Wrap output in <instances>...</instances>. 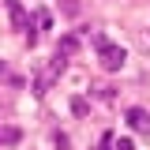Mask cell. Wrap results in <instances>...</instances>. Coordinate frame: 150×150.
Segmentation results:
<instances>
[{
	"instance_id": "30bf717a",
	"label": "cell",
	"mask_w": 150,
	"mask_h": 150,
	"mask_svg": "<svg viewBox=\"0 0 150 150\" xmlns=\"http://www.w3.org/2000/svg\"><path fill=\"white\" fill-rule=\"evenodd\" d=\"M0 139H4V143H15L19 131H15V128H4V131H0Z\"/></svg>"
},
{
	"instance_id": "7a4b0ae2",
	"label": "cell",
	"mask_w": 150,
	"mask_h": 150,
	"mask_svg": "<svg viewBox=\"0 0 150 150\" xmlns=\"http://www.w3.org/2000/svg\"><path fill=\"white\" fill-rule=\"evenodd\" d=\"M98 60H101V68H105V71H120V68H124V60H128V53H124L120 45L105 41V45L98 49Z\"/></svg>"
},
{
	"instance_id": "6da1fadb",
	"label": "cell",
	"mask_w": 150,
	"mask_h": 150,
	"mask_svg": "<svg viewBox=\"0 0 150 150\" xmlns=\"http://www.w3.org/2000/svg\"><path fill=\"white\" fill-rule=\"evenodd\" d=\"M64 68H68V56H60V53H56L53 60H49V64L38 71V79H34V94H49V86H53L56 79L64 75Z\"/></svg>"
},
{
	"instance_id": "7c38bea8",
	"label": "cell",
	"mask_w": 150,
	"mask_h": 150,
	"mask_svg": "<svg viewBox=\"0 0 150 150\" xmlns=\"http://www.w3.org/2000/svg\"><path fill=\"white\" fill-rule=\"evenodd\" d=\"M56 150H68V135H56Z\"/></svg>"
},
{
	"instance_id": "9c48e42d",
	"label": "cell",
	"mask_w": 150,
	"mask_h": 150,
	"mask_svg": "<svg viewBox=\"0 0 150 150\" xmlns=\"http://www.w3.org/2000/svg\"><path fill=\"white\" fill-rule=\"evenodd\" d=\"M112 150H135L131 139H112Z\"/></svg>"
},
{
	"instance_id": "8fae6325",
	"label": "cell",
	"mask_w": 150,
	"mask_h": 150,
	"mask_svg": "<svg viewBox=\"0 0 150 150\" xmlns=\"http://www.w3.org/2000/svg\"><path fill=\"white\" fill-rule=\"evenodd\" d=\"M49 23H53V19H49V11H38V26H41V30H49Z\"/></svg>"
},
{
	"instance_id": "52a82bcc",
	"label": "cell",
	"mask_w": 150,
	"mask_h": 150,
	"mask_svg": "<svg viewBox=\"0 0 150 150\" xmlns=\"http://www.w3.org/2000/svg\"><path fill=\"white\" fill-rule=\"evenodd\" d=\"M60 11H64V15H79V0H60Z\"/></svg>"
},
{
	"instance_id": "ba28073f",
	"label": "cell",
	"mask_w": 150,
	"mask_h": 150,
	"mask_svg": "<svg viewBox=\"0 0 150 150\" xmlns=\"http://www.w3.org/2000/svg\"><path fill=\"white\" fill-rule=\"evenodd\" d=\"M86 109H90L86 98H75V101H71V112H75V116H86Z\"/></svg>"
},
{
	"instance_id": "4fadbf2b",
	"label": "cell",
	"mask_w": 150,
	"mask_h": 150,
	"mask_svg": "<svg viewBox=\"0 0 150 150\" xmlns=\"http://www.w3.org/2000/svg\"><path fill=\"white\" fill-rule=\"evenodd\" d=\"M0 75H8V68H4V60H0Z\"/></svg>"
},
{
	"instance_id": "277c9868",
	"label": "cell",
	"mask_w": 150,
	"mask_h": 150,
	"mask_svg": "<svg viewBox=\"0 0 150 150\" xmlns=\"http://www.w3.org/2000/svg\"><path fill=\"white\" fill-rule=\"evenodd\" d=\"M128 124L135 131H150V116H146V109H128Z\"/></svg>"
},
{
	"instance_id": "3957f363",
	"label": "cell",
	"mask_w": 150,
	"mask_h": 150,
	"mask_svg": "<svg viewBox=\"0 0 150 150\" xmlns=\"http://www.w3.org/2000/svg\"><path fill=\"white\" fill-rule=\"evenodd\" d=\"M8 19H11V26H15V30L30 34V19H26V8H23L19 0H8Z\"/></svg>"
},
{
	"instance_id": "8992f818",
	"label": "cell",
	"mask_w": 150,
	"mask_h": 150,
	"mask_svg": "<svg viewBox=\"0 0 150 150\" xmlns=\"http://www.w3.org/2000/svg\"><path fill=\"white\" fill-rule=\"evenodd\" d=\"M94 90H98L101 101H112V98H116V86H109V83H101V86H94Z\"/></svg>"
},
{
	"instance_id": "5b68a950",
	"label": "cell",
	"mask_w": 150,
	"mask_h": 150,
	"mask_svg": "<svg viewBox=\"0 0 150 150\" xmlns=\"http://www.w3.org/2000/svg\"><path fill=\"white\" fill-rule=\"evenodd\" d=\"M75 49H79V38H75V34H64V38H60V49H56V53H60V56H71Z\"/></svg>"
}]
</instances>
